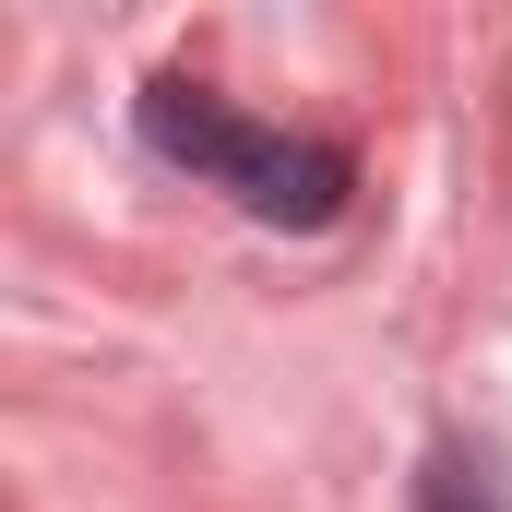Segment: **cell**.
Wrapping results in <instances>:
<instances>
[{"mask_svg": "<svg viewBox=\"0 0 512 512\" xmlns=\"http://www.w3.org/2000/svg\"><path fill=\"white\" fill-rule=\"evenodd\" d=\"M227 191L251 203L262 227H334V203H346V155H334V143L251 131V143H239V167H227Z\"/></svg>", "mask_w": 512, "mask_h": 512, "instance_id": "6da1fadb", "label": "cell"}, {"mask_svg": "<svg viewBox=\"0 0 512 512\" xmlns=\"http://www.w3.org/2000/svg\"><path fill=\"white\" fill-rule=\"evenodd\" d=\"M143 143H155V155H179V167H215V179H227L251 131L227 120L203 84H155V96H143Z\"/></svg>", "mask_w": 512, "mask_h": 512, "instance_id": "7a4b0ae2", "label": "cell"}, {"mask_svg": "<svg viewBox=\"0 0 512 512\" xmlns=\"http://www.w3.org/2000/svg\"><path fill=\"white\" fill-rule=\"evenodd\" d=\"M417 512H512V501H501V477H489L477 453H441L429 489H417Z\"/></svg>", "mask_w": 512, "mask_h": 512, "instance_id": "3957f363", "label": "cell"}]
</instances>
